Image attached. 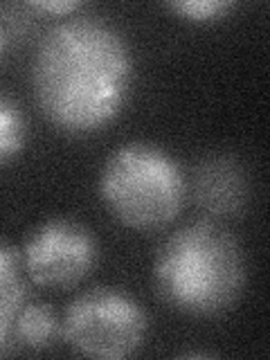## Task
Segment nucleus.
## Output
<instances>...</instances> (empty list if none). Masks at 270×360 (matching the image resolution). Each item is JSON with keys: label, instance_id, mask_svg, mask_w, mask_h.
Segmentation results:
<instances>
[{"label": "nucleus", "instance_id": "f257e3e1", "mask_svg": "<svg viewBox=\"0 0 270 360\" xmlns=\"http://www.w3.org/2000/svg\"><path fill=\"white\" fill-rule=\"evenodd\" d=\"M30 79L50 124L72 135L106 129L127 106L135 84L131 41L99 14L63 16L43 32Z\"/></svg>", "mask_w": 270, "mask_h": 360}, {"label": "nucleus", "instance_id": "f03ea898", "mask_svg": "<svg viewBox=\"0 0 270 360\" xmlns=\"http://www.w3.org/2000/svg\"><path fill=\"white\" fill-rule=\"evenodd\" d=\"M248 266L239 239L212 219L189 221L158 245L153 284L174 311L214 318L230 311L245 288Z\"/></svg>", "mask_w": 270, "mask_h": 360}, {"label": "nucleus", "instance_id": "7ed1b4c3", "mask_svg": "<svg viewBox=\"0 0 270 360\" xmlns=\"http://www.w3.org/2000/svg\"><path fill=\"white\" fill-rule=\"evenodd\" d=\"M189 194L187 176L162 146L133 140L117 146L99 172V196L122 225L160 230L183 212Z\"/></svg>", "mask_w": 270, "mask_h": 360}, {"label": "nucleus", "instance_id": "20e7f679", "mask_svg": "<svg viewBox=\"0 0 270 360\" xmlns=\"http://www.w3.org/2000/svg\"><path fill=\"white\" fill-rule=\"evenodd\" d=\"M149 315L142 304L115 286H93L68 304L61 338L77 354L90 358H127L142 347Z\"/></svg>", "mask_w": 270, "mask_h": 360}, {"label": "nucleus", "instance_id": "39448f33", "mask_svg": "<svg viewBox=\"0 0 270 360\" xmlns=\"http://www.w3.org/2000/svg\"><path fill=\"white\" fill-rule=\"evenodd\" d=\"M20 255L32 284L63 290L93 273L99 245L93 230L82 221L52 217L30 232Z\"/></svg>", "mask_w": 270, "mask_h": 360}, {"label": "nucleus", "instance_id": "423d86ee", "mask_svg": "<svg viewBox=\"0 0 270 360\" xmlns=\"http://www.w3.org/2000/svg\"><path fill=\"white\" fill-rule=\"evenodd\" d=\"M194 200L212 217L236 214L245 202V176L232 158L212 155L194 172Z\"/></svg>", "mask_w": 270, "mask_h": 360}, {"label": "nucleus", "instance_id": "0eeeda50", "mask_svg": "<svg viewBox=\"0 0 270 360\" xmlns=\"http://www.w3.org/2000/svg\"><path fill=\"white\" fill-rule=\"evenodd\" d=\"M59 335L61 320L48 302L27 300L22 304L14 324L16 347L30 349V352H43V349H50Z\"/></svg>", "mask_w": 270, "mask_h": 360}, {"label": "nucleus", "instance_id": "6e6552de", "mask_svg": "<svg viewBox=\"0 0 270 360\" xmlns=\"http://www.w3.org/2000/svg\"><path fill=\"white\" fill-rule=\"evenodd\" d=\"M27 140V117L16 97L0 88V165L22 151Z\"/></svg>", "mask_w": 270, "mask_h": 360}, {"label": "nucleus", "instance_id": "1a4fd4ad", "mask_svg": "<svg viewBox=\"0 0 270 360\" xmlns=\"http://www.w3.org/2000/svg\"><path fill=\"white\" fill-rule=\"evenodd\" d=\"M30 281L22 275L0 281V356H7L14 349H18L14 338V324L22 304L30 300Z\"/></svg>", "mask_w": 270, "mask_h": 360}, {"label": "nucleus", "instance_id": "9d476101", "mask_svg": "<svg viewBox=\"0 0 270 360\" xmlns=\"http://www.w3.org/2000/svg\"><path fill=\"white\" fill-rule=\"evenodd\" d=\"M234 7L232 0H172L169 9H174L176 14L185 16L189 20L207 22L214 18L225 16Z\"/></svg>", "mask_w": 270, "mask_h": 360}, {"label": "nucleus", "instance_id": "9b49d317", "mask_svg": "<svg viewBox=\"0 0 270 360\" xmlns=\"http://www.w3.org/2000/svg\"><path fill=\"white\" fill-rule=\"evenodd\" d=\"M22 275V255L18 248L0 236V281Z\"/></svg>", "mask_w": 270, "mask_h": 360}, {"label": "nucleus", "instance_id": "f8f14e48", "mask_svg": "<svg viewBox=\"0 0 270 360\" xmlns=\"http://www.w3.org/2000/svg\"><path fill=\"white\" fill-rule=\"evenodd\" d=\"M25 7L63 18V16H70V14H77V11H82L86 7V3H82V0H32V3H27Z\"/></svg>", "mask_w": 270, "mask_h": 360}, {"label": "nucleus", "instance_id": "ddd939ff", "mask_svg": "<svg viewBox=\"0 0 270 360\" xmlns=\"http://www.w3.org/2000/svg\"><path fill=\"white\" fill-rule=\"evenodd\" d=\"M5 45H7V30H5V22H3V18H0V59H3Z\"/></svg>", "mask_w": 270, "mask_h": 360}, {"label": "nucleus", "instance_id": "4468645a", "mask_svg": "<svg viewBox=\"0 0 270 360\" xmlns=\"http://www.w3.org/2000/svg\"><path fill=\"white\" fill-rule=\"evenodd\" d=\"M183 358H214L217 354H210V352H185V354H180Z\"/></svg>", "mask_w": 270, "mask_h": 360}]
</instances>
